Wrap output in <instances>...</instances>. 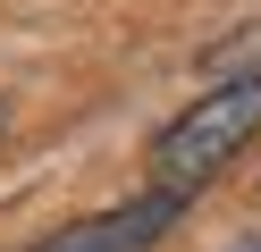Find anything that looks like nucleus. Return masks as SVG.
Returning <instances> with one entry per match:
<instances>
[{
  "label": "nucleus",
  "mask_w": 261,
  "mask_h": 252,
  "mask_svg": "<svg viewBox=\"0 0 261 252\" xmlns=\"http://www.w3.org/2000/svg\"><path fill=\"white\" fill-rule=\"evenodd\" d=\"M186 210H194V193H177V185H143L135 202H110V210H93V218H68V227L34 235L25 252H152Z\"/></svg>",
  "instance_id": "2"
},
{
  "label": "nucleus",
  "mask_w": 261,
  "mask_h": 252,
  "mask_svg": "<svg viewBox=\"0 0 261 252\" xmlns=\"http://www.w3.org/2000/svg\"><path fill=\"white\" fill-rule=\"evenodd\" d=\"M261 134V76H227L211 84L194 109H177L169 126L152 134V185H177V193H202L227 160Z\"/></svg>",
  "instance_id": "1"
}]
</instances>
